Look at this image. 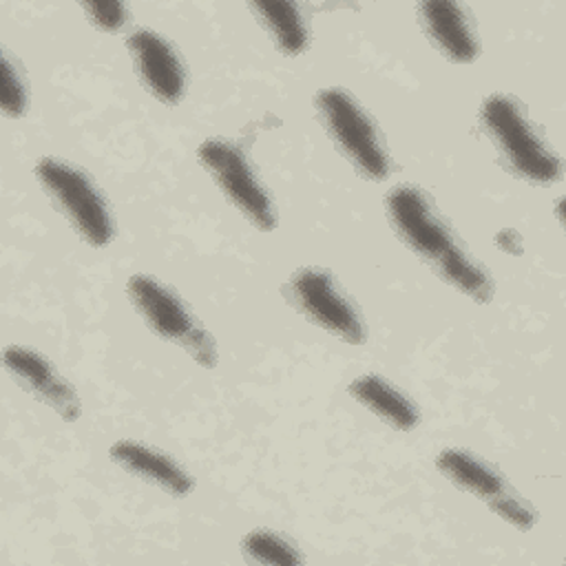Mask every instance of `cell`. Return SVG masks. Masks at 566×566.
<instances>
[{
  "instance_id": "obj_2",
  "label": "cell",
  "mask_w": 566,
  "mask_h": 566,
  "mask_svg": "<svg viewBox=\"0 0 566 566\" xmlns=\"http://www.w3.org/2000/svg\"><path fill=\"white\" fill-rule=\"evenodd\" d=\"M128 294L139 314L157 334L184 345L203 367H212L217 363V347L212 338L181 305V301L159 281L135 274L128 279Z\"/></svg>"
},
{
  "instance_id": "obj_1",
  "label": "cell",
  "mask_w": 566,
  "mask_h": 566,
  "mask_svg": "<svg viewBox=\"0 0 566 566\" xmlns=\"http://www.w3.org/2000/svg\"><path fill=\"white\" fill-rule=\"evenodd\" d=\"M387 210L398 234L449 283L475 301L491 298V283L486 274L460 250L447 226L433 214L422 192L411 186H398L387 195Z\"/></svg>"
},
{
  "instance_id": "obj_7",
  "label": "cell",
  "mask_w": 566,
  "mask_h": 566,
  "mask_svg": "<svg viewBox=\"0 0 566 566\" xmlns=\"http://www.w3.org/2000/svg\"><path fill=\"white\" fill-rule=\"evenodd\" d=\"M438 469L460 489L489 500L493 511L511 524L520 528L533 526V511L524 506L515 495H511L502 478L491 471L482 460L469 455L467 451L447 449L438 455Z\"/></svg>"
},
{
  "instance_id": "obj_13",
  "label": "cell",
  "mask_w": 566,
  "mask_h": 566,
  "mask_svg": "<svg viewBox=\"0 0 566 566\" xmlns=\"http://www.w3.org/2000/svg\"><path fill=\"white\" fill-rule=\"evenodd\" d=\"M349 394L367 409L391 422L396 429L407 431L413 429L418 422L416 407L378 376H360L349 385Z\"/></svg>"
},
{
  "instance_id": "obj_17",
  "label": "cell",
  "mask_w": 566,
  "mask_h": 566,
  "mask_svg": "<svg viewBox=\"0 0 566 566\" xmlns=\"http://www.w3.org/2000/svg\"><path fill=\"white\" fill-rule=\"evenodd\" d=\"M91 20L102 29H117L126 20V7L122 2H88L84 4Z\"/></svg>"
},
{
  "instance_id": "obj_11",
  "label": "cell",
  "mask_w": 566,
  "mask_h": 566,
  "mask_svg": "<svg viewBox=\"0 0 566 566\" xmlns=\"http://www.w3.org/2000/svg\"><path fill=\"white\" fill-rule=\"evenodd\" d=\"M420 15L431 40L455 62H471L478 55V42L469 29L462 9L455 2L431 0L420 4Z\"/></svg>"
},
{
  "instance_id": "obj_12",
  "label": "cell",
  "mask_w": 566,
  "mask_h": 566,
  "mask_svg": "<svg viewBox=\"0 0 566 566\" xmlns=\"http://www.w3.org/2000/svg\"><path fill=\"white\" fill-rule=\"evenodd\" d=\"M111 458L126 471L164 486L175 495H184L192 489V480L164 453H157L139 442L122 440L111 447Z\"/></svg>"
},
{
  "instance_id": "obj_8",
  "label": "cell",
  "mask_w": 566,
  "mask_h": 566,
  "mask_svg": "<svg viewBox=\"0 0 566 566\" xmlns=\"http://www.w3.org/2000/svg\"><path fill=\"white\" fill-rule=\"evenodd\" d=\"M292 292L298 307L325 329L338 334L347 343H363L365 329L345 301V296L334 287V281L318 270H303L292 279Z\"/></svg>"
},
{
  "instance_id": "obj_4",
  "label": "cell",
  "mask_w": 566,
  "mask_h": 566,
  "mask_svg": "<svg viewBox=\"0 0 566 566\" xmlns=\"http://www.w3.org/2000/svg\"><path fill=\"white\" fill-rule=\"evenodd\" d=\"M38 177L86 241L106 245L113 239L108 208L84 172L57 159H42Z\"/></svg>"
},
{
  "instance_id": "obj_16",
  "label": "cell",
  "mask_w": 566,
  "mask_h": 566,
  "mask_svg": "<svg viewBox=\"0 0 566 566\" xmlns=\"http://www.w3.org/2000/svg\"><path fill=\"white\" fill-rule=\"evenodd\" d=\"M0 104L4 115L18 117L24 113L27 97H24V86L7 55H2V77H0Z\"/></svg>"
},
{
  "instance_id": "obj_9",
  "label": "cell",
  "mask_w": 566,
  "mask_h": 566,
  "mask_svg": "<svg viewBox=\"0 0 566 566\" xmlns=\"http://www.w3.org/2000/svg\"><path fill=\"white\" fill-rule=\"evenodd\" d=\"M135 66L148 91L166 104H175L184 95V66L175 49L155 31L142 29L128 38Z\"/></svg>"
},
{
  "instance_id": "obj_14",
  "label": "cell",
  "mask_w": 566,
  "mask_h": 566,
  "mask_svg": "<svg viewBox=\"0 0 566 566\" xmlns=\"http://www.w3.org/2000/svg\"><path fill=\"white\" fill-rule=\"evenodd\" d=\"M252 9L265 22L276 44L287 53H298L305 49L307 33L301 20V11L292 2H252Z\"/></svg>"
},
{
  "instance_id": "obj_6",
  "label": "cell",
  "mask_w": 566,
  "mask_h": 566,
  "mask_svg": "<svg viewBox=\"0 0 566 566\" xmlns=\"http://www.w3.org/2000/svg\"><path fill=\"white\" fill-rule=\"evenodd\" d=\"M201 164L214 175L226 197L261 230H272L276 223L274 208L245 157L223 139H208L199 146Z\"/></svg>"
},
{
  "instance_id": "obj_5",
  "label": "cell",
  "mask_w": 566,
  "mask_h": 566,
  "mask_svg": "<svg viewBox=\"0 0 566 566\" xmlns=\"http://www.w3.org/2000/svg\"><path fill=\"white\" fill-rule=\"evenodd\" d=\"M316 108L336 144L358 170L369 179H385L389 172L387 157L358 104L340 88H325L316 95Z\"/></svg>"
},
{
  "instance_id": "obj_10",
  "label": "cell",
  "mask_w": 566,
  "mask_h": 566,
  "mask_svg": "<svg viewBox=\"0 0 566 566\" xmlns=\"http://www.w3.org/2000/svg\"><path fill=\"white\" fill-rule=\"evenodd\" d=\"M4 365L29 391L49 402L64 420H75L80 416L77 396L38 352L27 347H9L4 352Z\"/></svg>"
},
{
  "instance_id": "obj_3",
  "label": "cell",
  "mask_w": 566,
  "mask_h": 566,
  "mask_svg": "<svg viewBox=\"0 0 566 566\" xmlns=\"http://www.w3.org/2000/svg\"><path fill=\"white\" fill-rule=\"evenodd\" d=\"M482 119L509 164L533 181H553L559 175L557 157L542 144L520 108L502 95H491L482 106Z\"/></svg>"
},
{
  "instance_id": "obj_15",
  "label": "cell",
  "mask_w": 566,
  "mask_h": 566,
  "mask_svg": "<svg viewBox=\"0 0 566 566\" xmlns=\"http://www.w3.org/2000/svg\"><path fill=\"white\" fill-rule=\"evenodd\" d=\"M245 553L261 562V564H281V566H292L301 562V555L281 537L268 533V531H254L243 539Z\"/></svg>"
},
{
  "instance_id": "obj_18",
  "label": "cell",
  "mask_w": 566,
  "mask_h": 566,
  "mask_svg": "<svg viewBox=\"0 0 566 566\" xmlns=\"http://www.w3.org/2000/svg\"><path fill=\"white\" fill-rule=\"evenodd\" d=\"M497 243H500L504 250H509V252H513V245H515V250L520 252V241H517V237H515L511 230L500 232V234H497Z\"/></svg>"
}]
</instances>
